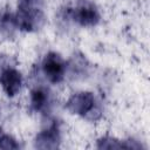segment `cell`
Masks as SVG:
<instances>
[{
  "mask_svg": "<svg viewBox=\"0 0 150 150\" xmlns=\"http://www.w3.org/2000/svg\"><path fill=\"white\" fill-rule=\"evenodd\" d=\"M43 68H45V73L53 81H57L61 79L63 73V64L60 57H57V55H48L45 60Z\"/></svg>",
  "mask_w": 150,
  "mask_h": 150,
  "instance_id": "1",
  "label": "cell"
}]
</instances>
